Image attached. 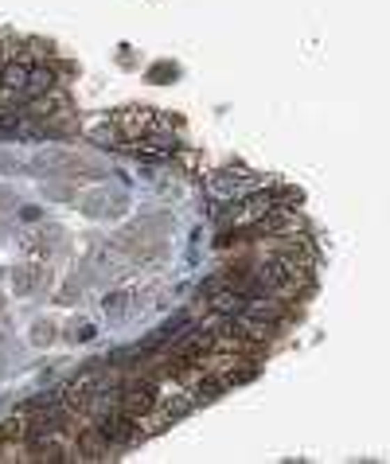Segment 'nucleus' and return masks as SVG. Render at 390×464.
Returning a JSON list of instances; mask_svg holds the SVG:
<instances>
[{"label":"nucleus","instance_id":"obj_5","mask_svg":"<svg viewBox=\"0 0 390 464\" xmlns=\"http://www.w3.org/2000/svg\"><path fill=\"white\" fill-rule=\"evenodd\" d=\"M31 339H36V344H51V339H55V328H51V324H36V336H31Z\"/></svg>","mask_w":390,"mask_h":464},{"label":"nucleus","instance_id":"obj_4","mask_svg":"<svg viewBox=\"0 0 390 464\" xmlns=\"http://www.w3.org/2000/svg\"><path fill=\"white\" fill-rule=\"evenodd\" d=\"M70 336H75L78 344H90V339H94V324H90V320H82V324H75V332H70Z\"/></svg>","mask_w":390,"mask_h":464},{"label":"nucleus","instance_id":"obj_1","mask_svg":"<svg viewBox=\"0 0 390 464\" xmlns=\"http://www.w3.org/2000/svg\"><path fill=\"white\" fill-rule=\"evenodd\" d=\"M114 121H117V129H121L125 141H141L164 121V113H156V109H148V106H129V109H121V113H114Z\"/></svg>","mask_w":390,"mask_h":464},{"label":"nucleus","instance_id":"obj_3","mask_svg":"<svg viewBox=\"0 0 390 464\" xmlns=\"http://www.w3.org/2000/svg\"><path fill=\"white\" fill-rule=\"evenodd\" d=\"M31 285H36V269H20V273L12 277V289H16V293H28Z\"/></svg>","mask_w":390,"mask_h":464},{"label":"nucleus","instance_id":"obj_2","mask_svg":"<svg viewBox=\"0 0 390 464\" xmlns=\"http://www.w3.org/2000/svg\"><path fill=\"white\" fill-rule=\"evenodd\" d=\"M129 305H133V293H129V289H117V293L106 296V312H109V317H125Z\"/></svg>","mask_w":390,"mask_h":464}]
</instances>
